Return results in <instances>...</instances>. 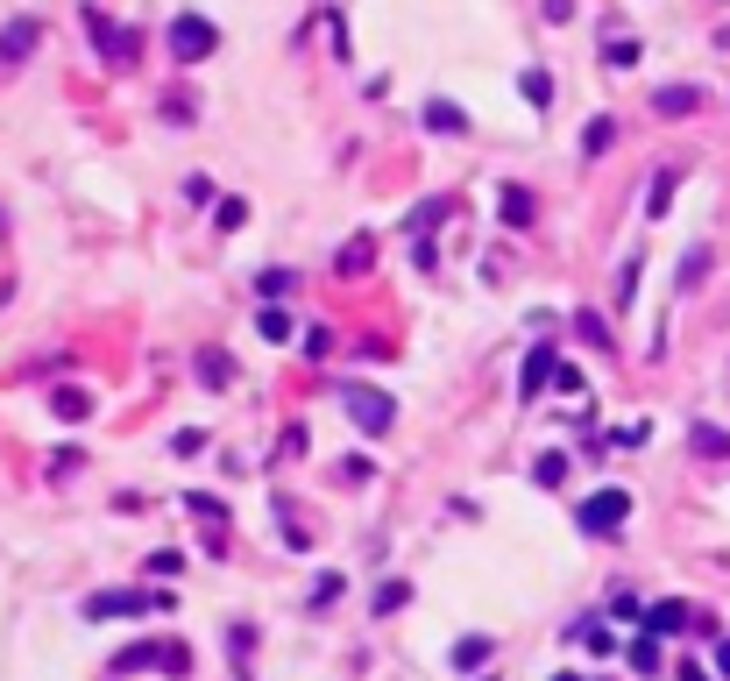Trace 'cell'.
<instances>
[{
	"mask_svg": "<svg viewBox=\"0 0 730 681\" xmlns=\"http://www.w3.org/2000/svg\"><path fill=\"white\" fill-rule=\"evenodd\" d=\"M213 43H220V29H213L206 15H178V22H171V50H178L185 64H199V57H213Z\"/></svg>",
	"mask_w": 730,
	"mask_h": 681,
	"instance_id": "6da1fadb",
	"label": "cell"
},
{
	"mask_svg": "<svg viewBox=\"0 0 730 681\" xmlns=\"http://www.w3.org/2000/svg\"><path fill=\"white\" fill-rule=\"evenodd\" d=\"M348 412H355V426H362V433H390V419H397V405H390L383 391H369V384H355V391H348Z\"/></svg>",
	"mask_w": 730,
	"mask_h": 681,
	"instance_id": "7a4b0ae2",
	"label": "cell"
},
{
	"mask_svg": "<svg viewBox=\"0 0 730 681\" xmlns=\"http://www.w3.org/2000/svg\"><path fill=\"white\" fill-rule=\"evenodd\" d=\"M624 511H631V497H624V490H596V497L582 504V525H589V533H617Z\"/></svg>",
	"mask_w": 730,
	"mask_h": 681,
	"instance_id": "3957f363",
	"label": "cell"
},
{
	"mask_svg": "<svg viewBox=\"0 0 730 681\" xmlns=\"http://www.w3.org/2000/svg\"><path fill=\"white\" fill-rule=\"evenodd\" d=\"M86 29L100 36V50H107V64H128V57H135V36H121V29H114V22H107L100 8H86Z\"/></svg>",
	"mask_w": 730,
	"mask_h": 681,
	"instance_id": "277c9868",
	"label": "cell"
},
{
	"mask_svg": "<svg viewBox=\"0 0 730 681\" xmlns=\"http://www.w3.org/2000/svg\"><path fill=\"white\" fill-rule=\"evenodd\" d=\"M695 107H702V86H660V93H653V114H660V121H688Z\"/></svg>",
	"mask_w": 730,
	"mask_h": 681,
	"instance_id": "5b68a950",
	"label": "cell"
},
{
	"mask_svg": "<svg viewBox=\"0 0 730 681\" xmlns=\"http://www.w3.org/2000/svg\"><path fill=\"white\" fill-rule=\"evenodd\" d=\"M546 376H560V362H553V348L539 341V348L525 355V376H518V384H525V398H539V384H546Z\"/></svg>",
	"mask_w": 730,
	"mask_h": 681,
	"instance_id": "8992f818",
	"label": "cell"
},
{
	"mask_svg": "<svg viewBox=\"0 0 730 681\" xmlns=\"http://www.w3.org/2000/svg\"><path fill=\"white\" fill-rule=\"evenodd\" d=\"M426 128H440V135H468V114H461L454 100H426Z\"/></svg>",
	"mask_w": 730,
	"mask_h": 681,
	"instance_id": "52a82bcc",
	"label": "cell"
},
{
	"mask_svg": "<svg viewBox=\"0 0 730 681\" xmlns=\"http://www.w3.org/2000/svg\"><path fill=\"white\" fill-rule=\"evenodd\" d=\"M36 22H8V29H0V57H22V50H36Z\"/></svg>",
	"mask_w": 730,
	"mask_h": 681,
	"instance_id": "ba28073f",
	"label": "cell"
},
{
	"mask_svg": "<svg viewBox=\"0 0 730 681\" xmlns=\"http://www.w3.org/2000/svg\"><path fill=\"white\" fill-rule=\"evenodd\" d=\"M674 185H681V164H667V171L653 178V192H645V213H653V220L667 213V199H674Z\"/></svg>",
	"mask_w": 730,
	"mask_h": 681,
	"instance_id": "9c48e42d",
	"label": "cell"
},
{
	"mask_svg": "<svg viewBox=\"0 0 730 681\" xmlns=\"http://www.w3.org/2000/svg\"><path fill=\"white\" fill-rule=\"evenodd\" d=\"M645 625H653V632H688V603H653Z\"/></svg>",
	"mask_w": 730,
	"mask_h": 681,
	"instance_id": "30bf717a",
	"label": "cell"
},
{
	"mask_svg": "<svg viewBox=\"0 0 730 681\" xmlns=\"http://www.w3.org/2000/svg\"><path fill=\"white\" fill-rule=\"evenodd\" d=\"M199 376H206V384H227V376H234L227 348H199Z\"/></svg>",
	"mask_w": 730,
	"mask_h": 681,
	"instance_id": "8fae6325",
	"label": "cell"
},
{
	"mask_svg": "<svg viewBox=\"0 0 730 681\" xmlns=\"http://www.w3.org/2000/svg\"><path fill=\"white\" fill-rule=\"evenodd\" d=\"M504 220H511V227H525V220H532V192L504 185Z\"/></svg>",
	"mask_w": 730,
	"mask_h": 681,
	"instance_id": "7c38bea8",
	"label": "cell"
},
{
	"mask_svg": "<svg viewBox=\"0 0 730 681\" xmlns=\"http://www.w3.org/2000/svg\"><path fill=\"white\" fill-rule=\"evenodd\" d=\"M334 270H341V277H355V270H369V242H348V249L334 256Z\"/></svg>",
	"mask_w": 730,
	"mask_h": 681,
	"instance_id": "4fadbf2b",
	"label": "cell"
},
{
	"mask_svg": "<svg viewBox=\"0 0 730 681\" xmlns=\"http://www.w3.org/2000/svg\"><path fill=\"white\" fill-rule=\"evenodd\" d=\"M688 440H695L702 454H730V433H716V426H688Z\"/></svg>",
	"mask_w": 730,
	"mask_h": 681,
	"instance_id": "5bb4252c",
	"label": "cell"
},
{
	"mask_svg": "<svg viewBox=\"0 0 730 681\" xmlns=\"http://www.w3.org/2000/svg\"><path fill=\"white\" fill-rule=\"evenodd\" d=\"M482 660H490V639H461L454 646V667H482Z\"/></svg>",
	"mask_w": 730,
	"mask_h": 681,
	"instance_id": "9a60e30c",
	"label": "cell"
},
{
	"mask_svg": "<svg viewBox=\"0 0 730 681\" xmlns=\"http://www.w3.org/2000/svg\"><path fill=\"white\" fill-rule=\"evenodd\" d=\"M291 284H298V277H291V270H263V277H256V291H263V298H284V291H291Z\"/></svg>",
	"mask_w": 730,
	"mask_h": 681,
	"instance_id": "2e32d148",
	"label": "cell"
},
{
	"mask_svg": "<svg viewBox=\"0 0 730 681\" xmlns=\"http://www.w3.org/2000/svg\"><path fill=\"white\" fill-rule=\"evenodd\" d=\"M575 334H582V341H596V348H610V327H603L596 313H575Z\"/></svg>",
	"mask_w": 730,
	"mask_h": 681,
	"instance_id": "e0dca14e",
	"label": "cell"
},
{
	"mask_svg": "<svg viewBox=\"0 0 730 681\" xmlns=\"http://www.w3.org/2000/svg\"><path fill=\"white\" fill-rule=\"evenodd\" d=\"M440 213H454V199H426V206H419V213H412V227H419V235H426V227H433V220H440Z\"/></svg>",
	"mask_w": 730,
	"mask_h": 681,
	"instance_id": "ac0fdd59",
	"label": "cell"
},
{
	"mask_svg": "<svg viewBox=\"0 0 730 681\" xmlns=\"http://www.w3.org/2000/svg\"><path fill=\"white\" fill-rule=\"evenodd\" d=\"M256 327H263V341H284V334H291V320H284L277 306H270V313H256Z\"/></svg>",
	"mask_w": 730,
	"mask_h": 681,
	"instance_id": "d6986e66",
	"label": "cell"
},
{
	"mask_svg": "<svg viewBox=\"0 0 730 681\" xmlns=\"http://www.w3.org/2000/svg\"><path fill=\"white\" fill-rule=\"evenodd\" d=\"M631 660H638V674H653L660 667V646L653 639H631Z\"/></svg>",
	"mask_w": 730,
	"mask_h": 681,
	"instance_id": "ffe728a7",
	"label": "cell"
},
{
	"mask_svg": "<svg viewBox=\"0 0 730 681\" xmlns=\"http://www.w3.org/2000/svg\"><path fill=\"white\" fill-rule=\"evenodd\" d=\"M185 511H199L206 525H220V518H227V511H220V497H185Z\"/></svg>",
	"mask_w": 730,
	"mask_h": 681,
	"instance_id": "44dd1931",
	"label": "cell"
},
{
	"mask_svg": "<svg viewBox=\"0 0 730 681\" xmlns=\"http://www.w3.org/2000/svg\"><path fill=\"white\" fill-rule=\"evenodd\" d=\"M57 412L64 419H86V391H57Z\"/></svg>",
	"mask_w": 730,
	"mask_h": 681,
	"instance_id": "7402d4cb",
	"label": "cell"
},
{
	"mask_svg": "<svg viewBox=\"0 0 730 681\" xmlns=\"http://www.w3.org/2000/svg\"><path fill=\"white\" fill-rule=\"evenodd\" d=\"M525 93H532V100L546 107V100H553V79H546V71H525Z\"/></svg>",
	"mask_w": 730,
	"mask_h": 681,
	"instance_id": "603a6c76",
	"label": "cell"
},
{
	"mask_svg": "<svg viewBox=\"0 0 730 681\" xmlns=\"http://www.w3.org/2000/svg\"><path fill=\"white\" fill-rule=\"evenodd\" d=\"M575 15V0H546V22H567Z\"/></svg>",
	"mask_w": 730,
	"mask_h": 681,
	"instance_id": "cb8c5ba5",
	"label": "cell"
},
{
	"mask_svg": "<svg viewBox=\"0 0 730 681\" xmlns=\"http://www.w3.org/2000/svg\"><path fill=\"white\" fill-rule=\"evenodd\" d=\"M716 674H723V681H730V639H723V646H716Z\"/></svg>",
	"mask_w": 730,
	"mask_h": 681,
	"instance_id": "d4e9b609",
	"label": "cell"
}]
</instances>
